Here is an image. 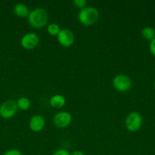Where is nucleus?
<instances>
[{
	"instance_id": "obj_1",
	"label": "nucleus",
	"mask_w": 155,
	"mask_h": 155,
	"mask_svg": "<svg viewBox=\"0 0 155 155\" xmlns=\"http://www.w3.org/2000/svg\"><path fill=\"white\" fill-rule=\"evenodd\" d=\"M27 20L30 25L33 28H42L48 23L49 15L46 9L36 8L30 12Z\"/></svg>"
},
{
	"instance_id": "obj_2",
	"label": "nucleus",
	"mask_w": 155,
	"mask_h": 155,
	"mask_svg": "<svg viewBox=\"0 0 155 155\" xmlns=\"http://www.w3.org/2000/svg\"><path fill=\"white\" fill-rule=\"evenodd\" d=\"M79 22L84 26H92L97 22L99 19V12L96 8L86 6L81 9L78 13Z\"/></svg>"
},
{
	"instance_id": "obj_3",
	"label": "nucleus",
	"mask_w": 155,
	"mask_h": 155,
	"mask_svg": "<svg viewBox=\"0 0 155 155\" xmlns=\"http://www.w3.org/2000/svg\"><path fill=\"white\" fill-rule=\"evenodd\" d=\"M143 124L142 116L138 112L132 111L127 115L125 120L126 128L129 132H136L141 129Z\"/></svg>"
},
{
	"instance_id": "obj_4",
	"label": "nucleus",
	"mask_w": 155,
	"mask_h": 155,
	"mask_svg": "<svg viewBox=\"0 0 155 155\" xmlns=\"http://www.w3.org/2000/svg\"><path fill=\"white\" fill-rule=\"evenodd\" d=\"M132 80L126 74H120L115 76L112 80L114 89L120 92H126L132 87Z\"/></svg>"
},
{
	"instance_id": "obj_5",
	"label": "nucleus",
	"mask_w": 155,
	"mask_h": 155,
	"mask_svg": "<svg viewBox=\"0 0 155 155\" xmlns=\"http://www.w3.org/2000/svg\"><path fill=\"white\" fill-rule=\"evenodd\" d=\"M17 102L14 100H7L0 105V116L4 119H10L18 112Z\"/></svg>"
},
{
	"instance_id": "obj_6",
	"label": "nucleus",
	"mask_w": 155,
	"mask_h": 155,
	"mask_svg": "<svg viewBox=\"0 0 155 155\" xmlns=\"http://www.w3.org/2000/svg\"><path fill=\"white\" fill-rule=\"evenodd\" d=\"M72 121V116L68 111L62 110L54 115L53 119V124L58 128L64 129L68 127Z\"/></svg>"
},
{
	"instance_id": "obj_7",
	"label": "nucleus",
	"mask_w": 155,
	"mask_h": 155,
	"mask_svg": "<svg viewBox=\"0 0 155 155\" xmlns=\"http://www.w3.org/2000/svg\"><path fill=\"white\" fill-rule=\"evenodd\" d=\"M56 37L59 45L65 48L71 46L74 42V33L69 29H61Z\"/></svg>"
},
{
	"instance_id": "obj_8",
	"label": "nucleus",
	"mask_w": 155,
	"mask_h": 155,
	"mask_svg": "<svg viewBox=\"0 0 155 155\" xmlns=\"http://www.w3.org/2000/svg\"><path fill=\"white\" fill-rule=\"evenodd\" d=\"M40 38L36 33H28L24 34L21 39V45L26 50H33L38 45Z\"/></svg>"
},
{
	"instance_id": "obj_9",
	"label": "nucleus",
	"mask_w": 155,
	"mask_h": 155,
	"mask_svg": "<svg viewBox=\"0 0 155 155\" xmlns=\"http://www.w3.org/2000/svg\"><path fill=\"white\" fill-rule=\"evenodd\" d=\"M45 119L40 114L33 115L29 121V127L30 130L35 133H39L43 130L45 127Z\"/></svg>"
},
{
	"instance_id": "obj_10",
	"label": "nucleus",
	"mask_w": 155,
	"mask_h": 155,
	"mask_svg": "<svg viewBox=\"0 0 155 155\" xmlns=\"http://www.w3.org/2000/svg\"><path fill=\"white\" fill-rule=\"evenodd\" d=\"M65 103H66V99L65 96L60 94H56L50 98V104L53 108H62L65 105Z\"/></svg>"
},
{
	"instance_id": "obj_11",
	"label": "nucleus",
	"mask_w": 155,
	"mask_h": 155,
	"mask_svg": "<svg viewBox=\"0 0 155 155\" xmlns=\"http://www.w3.org/2000/svg\"><path fill=\"white\" fill-rule=\"evenodd\" d=\"M14 13L20 18H25V17H28L30 11H29L28 7L25 4L18 3L14 7Z\"/></svg>"
},
{
	"instance_id": "obj_12",
	"label": "nucleus",
	"mask_w": 155,
	"mask_h": 155,
	"mask_svg": "<svg viewBox=\"0 0 155 155\" xmlns=\"http://www.w3.org/2000/svg\"><path fill=\"white\" fill-rule=\"evenodd\" d=\"M141 36L144 39L150 42L155 38V30L151 27H144L141 30Z\"/></svg>"
},
{
	"instance_id": "obj_13",
	"label": "nucleus",
	"mask_w": 155,
	"mask_h": 155,
	"mask_svg": "<svg viewBox=\"0 0 155 155\" xmlns=\"http://www.w3.org/2000/svg\"><path fill=\"white\" fill-rule=\"evenodd\" d=\"M16 102L18 108L21 110H27L30 107V101L27 97H21Z\"/></svg>"
},
{
	"instance_id": "obj_14",
	"label": "nucleus",
	"mask_w": 155,
	"mask_h": 155,
	"mask_svg": "<svg viewBox=\"0 0 155 155\" xmlns=\"http://www.w3.org/2000/svg\"><path fill=\"white\" fill-rule=\"evenodd\" d=\"M60 30V27L56 23H51L47 26V32L52 36H57Z\"/></svg>"
},
{
	"instance_id": "obj_15",
	"label": "nucleus",
	"mask_w": 155,
	"mask_h": 155,
	"mask_svg": "<svg viewBox=\"0 0 155 155\" xmlns=\"http://www.w3.org/2000/svg\"><path fill=\"white\" fill-rule=\"evenodd\" d=\"M74 5L78 8H84L87 6V1L86 0H74L73 1Z\"/></svg>"
},
{
	"instance_id": "obj_16",
	"label": "nucleus",
	"mask_w": 155,
	"mask_h": 155,
	"mask_svg": "<svg viewBox=\"0 0 155 155\" xmlns=\"http://www.w3.org/2000/svg\"><path fill=\"white\" fill-rule=\"evenodd\" d=\"M52 155H71V154H70L68 150L64 149V148H60V149L55 151Z\"/></svg>"
},
{
	"instance_id": "obj_17",
	"label": "nucleus",
	"mask_w": 155,
	"mask_h": 155,
	"mask_svg": "<svg viewBox=\"0 0 155 155\" xmlns=\"http://www.w3.org/2000/svg\"><path fill=\"white\" fill-rule=\"evenodd\" d=\"M3 155H23L22 153L18 149H9L5 151Z\"/></svg>"
},
{
	"instance_id": "obj_18",
	"label": "nucleus",
	"mask_w": 155,
	"mask_h": 155,
	"mask_svg": "<svg viewBox=\"0 0 155 155\" xmlns=\"http://www.w3.org/2000/svg\"><path fill=\"white\" fill-rule=\"evenodd\" d=\"M149 51L150 54L155 57V38L149 43Z\"/></svg>"
},
{
	"instance_id": "obj_19",
	"label": "nucleus",
	"mask_w": 155,
	"mask_h": 155,
	"mask_svg": "<svg viewBox=\"0 0 155 155\" xmlns=\"http://www.w3.org/2000/svg\"><path fill=\"white\" fill-rule=\"evenodd\" d=\"M71 155H86V154H85L83 151H79V150H76V151H73Z\"/></svg>"
},
{
	"instance_id": "obj_20",
	"label": "nucleus",
	"mask_w": 155,
	"mask_h": 155,
	"mask_svg": "<svg viewBox=\"0 0 155 155\" xmlns=\"http://www.w3.org/2000/svg\"><path fill=\"white\" fill-rule=\"evenodd\" d=\"M153 89H154L155 90V82H154V84H153Z\"/></svg>"
}]
</instances>
